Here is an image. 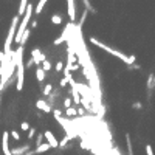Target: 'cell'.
Masks as SVG:
<instances>
[{
    "instance_id": "cell-1",
    "label": "cell",
    "mask_w": 155,
    "mask_h": 155,
    "mask_svg": "<svg viewBox=\"0 0 155 155\" xmlns=\"http://www.w3.org/2000/svg\"><path fill=\"white\" fill-rule=\"evenodd\" d=\"M88 40H90V43H93L95 47L101 48V50H104L106 53H109V54H112V56L118 58L120 61H123L124 64H127V65H132V64H135V61H136V58H135V56H127V54H124V53L118 51V50H115V48H112V47H109V45H106L104 42L98 40L96 37H90Z\"/></svg>"
},
{
    "instance_id": "cell-2",
    "label": "cell",
    "mask_w": 155,
    "mask_h": 155,
    "mask_svg": "<svg viewBox=\"0 0 155 155\" xmlns=\"http://www.w3.org/2000/svg\"><path fill=\"white\" fill-rule=\"evenodd\" d=\"M16 54V70H17V81H16V90L20 92L23 88V82H25V67H23V47L17 48V51H14Z\"/></svg>"
},
{
    "instance_id": "cell-3",
    "label": "cell",
    "mask_w": 155,
    "mask_h": 155,
    "mask_svg": "<svg viewBox=\"0 0 155 155\" xmlns=\"http://www.w3.org/2000/svg\"><path fill=\"white\" fill-rule=\"evenodd\" d=\"M17 25H19V17L14 16L13 22H11V26H10V31H8V36H6V40H5L3 54L11 53V45H13V40H14V34H16V30H17Z\"/></svg>"
},
{
    "instance_id": "cell-4",
    "label": "cell",
    "mask_w": 155,
    "mask_h": 155,
    "mask_svg": "<svg viewBox=\"0 0 155 155\" xmlns=\"http://www.w3.org/2000/svg\"><path fill=\"white\" fill-rule=\"evenodd\" d=\"M43 138L47 140V144L50 146L51 149L59 148V141L56 140V136H54V133H53L51 130H45V132H43Z\"/></svg>"
},
{
    "instance_id": "cell-5",
    "label": "cell",
    "mask_w": 155,
    "mask_h": 155,
    "mask_svg": "<svg viewBox=\"0 0 155 155\" xmlns=\"http://www.w3.org/2000/svg\"><path fill=\"white\" fill-rule=\"evenodd\" d=\"M31 61L36 64V65H39V64H42L43 61H45V54L40 51V48H33L31 50Z\"/></svg>"
},
{
    "instance_id": "cell-6",
    "label": "cell",
    "mask_w": 155,
    "mask_h": 155,
    "mask_svg": "<svg viewBox=\"0 0 155 155\" xmlns=\"http://www.w3.org/2000/svg\"><path fill=\"white\" fill-rule=\"evenodd\" d=\"M36 107H37L39 110H42L43 113H51L53 112L51 104H48L45 99H37V101H36Z\"/></svg>"
},
{
    "instance_id": "cell-7",
    "label": "cell",
    "mask_w": 155,
    "mask_h": 155,
    "mask_svg": "<svg viewBox=\"0 0 155 155\" xmlns=\"http://www.w3.org/2000/svg\"><path fill=\"white\" fill-rule=\"evenodd\" d=\"M10 135H8V132L5 130L3 133H2V151H3V155H8L10 154Z\"/></svg>"
},
{
    "instance_id": "cell-8",
    "label": "cell",
    "mask_w": 155,
    "mask_h": 155,
    "mask_svg": "<svg viewBox=\"0 0 155 155\" xmlns=\"http://www.w3.org/2000/svg\"><path fill=\"white\" fill-rule=\"evenodd\" d=\"M67 6H68V17L71 22L76 20V5L75 0H67Z\"/></svg>"
},
{
    "instance_id": "cell-9",
    "label": "cell",
    "mask_w": 155,
    "mask_h": 155,
    "mask_svg": "<svg viewBox=\"0 0 155 155\" xmlns=\"http://www.w3.org/2000/svg\"><path fill=\"white\" fill-rule=\"evenodd\" d=\"M28 149H30V144H26V146H20V148H14L13 151H10V154L11 155H23Z\"/></svg>"
},
{
    "instance_id": "cell-10",
    "label": "cell",
    "mask_w": 155,
    "mask_h": 155,
    "mask_svg": "<svg viewBox=\"0 0 155 155\" xmlns=\"http://www.w3.org/2000/svg\"><path fill=\"white\" fill-rule=\"evenodd\" d=\"M47 2H48V0H39V2H37V6H36L34 10H33V11H34V14H37V16H39V14L43 11V6L47 5Z\"/></svg>"
},
{
    "instance_id": "cell-11",
    "label": "cell",
    "mask_w": 155,
    "mask_h": 155,
    "mask_svg": "<svg viewBox=\"0 0 155 155\" xmlns=\"http://www.w3.org/2000/svg\"><path fill=\"white\" fill-rule=\"evenodd\" d=\"M51 148H50V146L47 144V143H43V144H40V146H37V148H36L34 149V154H43V152H47V151H50Z\"/></svg>"
},
{
    "instance_id": "cell-12",
    "label": "cell",
    "mask_w": 155,
    "mask_h": 155,
    "mask_svg": "<svg viewBox=\"0 0 155 155\" xmlns=\"http://www.w3.org/2000/svg\"><path fill=\"white\" fill-rule=\"evenodd\" d=\"M71 95H73V98H71V103H75V106H79V104H81V95L76 92L75 88H71Z\"/></svg>"
},
{
    "instance_id": "cell-13",
    "label": "cell",
    "mask_w": 155,
    "mask_h": 155,
    "mask_svg": "<svg viewBox=\"0 0 155 155\" xmlns=\"http://www.w3.org/2000/svg\"><path fill=\"white\" fill-rule=\"evenodd\" d=\"M36 79H37V82H43V79H45V71L40 67L36 68Z\"/></svg>"
},
{
    "instance_id": "cell-14",
    "label": "cell",
    "mask_w": 155,
    "mask_h": 155,
    "mask_svg": "<svg viewBox=\"0 0 155 155\" xmlns=\"http://www.w3.org/2000/svg\"><path fill=\"white\" fill-rule=\"evenodd\" d=\"M51 23H53V25H62V16H61L59 13L53 14V16H51Z\"/></svg>"
},
{
    "instance_id": "cell-15",
    "label": "cell",
    "mask_w": 155,
    "mask_h": 155,
    "mask_svg": "<svg viewBox=\"0 0 155 155\" xmlns=\"http://www.w3.org/2000/svg\"><path fill=\"white\" fill-rule=\"evenodd\" d=\"M67 34H68V31H65L64 34H61L58 39H54V42H53V43H54V45H61L62 42H65V40L68 39V37H67Z\"/></svg>"
},
{
    "instance_id": "cell-16",
    "label": "cell",
    "mask_w": 155,
    "mask_h": 155,
    "mask_svg": "<svg viewBox=\"0 0 155 155\" xmlns=\"http://www.w3.org/2000/svg\"><path fill=\"white\" fill-rule=\"evenodd\" d=\"M65 115H67L68 118H73V116L76 118V109H75V107H68V109H65Z\"/></svg>"
},
{
    "instance_id": "cell-17",
    "label": "cell",
    "mask_w": 155,
    "mask_h": 155,
    "mask_svg": "<svg viewBox=\"0 0 155 155\" xmlns=\"http://www.w3.org/2000/svg\"><path fill=\"white\" fill-rule=\"evenodd\" d=\"M40 68H42V70H43L45 73H47V71H50V70H51V62L45 59V61L42 62V67H40Z\"/></svg>"
},
{
    "instance_id": "cell-18",
    "label": "cell",
    "mask_w": 155,
    "mask_h": 155,
    "mask_svg": "<svg viewBox=\"0 0 155 155\" xmlns=\"http://www.w3.org/2000/svg\"><path fill=\"white\" fill-rule=\"evenodd\" d=\"M51 92H53V85H51V84H47V85H43V90H42V93H43L45 96L51 95Z\"/></svg>"
},
{
    "instance_id": "cell-19",
    "label": "cell",
    "mask_w": 155,
    "mask_h": 155,
    "mask_svg": "<svg viewBox=\"0 0 155 155\" xmlns=\"http://www.w3.org/2000/svg\"><path fill=\"white\" fill-rule=\"evenodd\" d=\"M154 85H155V76H154V75H149V79H148V88H149V90H154Z\"/></svg>"
},
{
    "instance_id": "cell-20",
    "label": "cell",
    "mask_w": 155,
    "mask_h": 155,
    "mask_svg": "<svg viewBox=\"0 0 155 155\" xmlns=\"http://www.w3.org/2000/svg\"><path fill=\"white\" fill-rule=\"evenodd\" d=\"M8 135H10V136H11V138H13L14 141H19V140H20V133H19V132H16V130L8 132Z\"/></svg>"
},
{
    "instance_id": "cell-21",
    "label": "cell",
    "mask_w": 155,
    "mask_h": 155,
    "mask_svg": "<svg viewBox=\"0 0 155 155\" xmlns=\"http://www.w3.org/2000/svg\"><path fill=\"white\" fill-rule=\"evenodd\" d=\"M126 141H127V152H129V155L133 154L132 151V143H130V135H126Z\"/></svg>"
},
{
    "instance_id": "cell-22",
    "label": "cell",
    "mask_w": 155,
    "mask_h": 155,
    "mask_svg": "<svg viewBox=\"0 0 155 155\" xmlns=\"http://www.w3.org/2000/svg\"><path fill=\"white\" fill-rule=\"evenodd\" d=\"M71 104H73V103H71V98H68V96H67V98H64V109L71 107Z\"/></svg>"
},
{
    "instance_id": "cell-23",
    "label": "cell",
    "mask_w": 155,
    "mask_h": 155,
    "mask_svg": "<svg viewBox=\"0 0 155 155\" xmlns=\"http://www.w3.org/2000/svg\"><path fill=\"white\" fill-rule=\"evenodd\" d=\"M30 123H26V121H23V123H20V129L23 130V132H28L30 130Z\"/></svg>"
},
{
    "instance_id": "cell-24",
    "label": "cell",
    "mask_w": 155,
    "mask_h": 155,
    "mask_svg": "<svg viewBox=\"0 0 155 155\" xmlns=\"http://www.w3.org/2000/svg\"><path fill=\"white\" fill-rule=\"evenodd\" d=\"M42 140H43V133H37V138H36V148L42 144Z\"/></svg>"
},
{
    "instance_id": "cell-25",
    "label": "cell",
    "mask_w": 155,
    "mask_h": 155,
    "mask_svg": "<svg viewBox=\"0 0 155 155\" xmlns=\"http://www.w3.org/2000/svg\"><path fill=\"white\" fill-rule=\"evenodd\" d=\"M64 67H65V65H64V62H62V61L56 62V71H58V73H61V71L64 70Z\"/></svg>"
},
{
    "instance_id": "cell-26",
    "label": "cell",
    "mask_w": 155,
    "mask_h": 155,
    "mask_svg": "<svg viewBox=\"0 0 155 155\" xmlns=\"http://www.w3.org/2000/svg\"><path fill=\"white\" fill-rule=\"evenodd\" d=\"M34 135H36V129H34V127H30V130H28V140H33Z\"/></svg>"
},
{
    "instance_id": "cell-27",
    "label": "cell",
    "mask_w": 155,
    "mask_h": 155,
    "mask_svg": "<svg viewBox=\"0 0 155 155\" xmlns=\"http://www.w3.org/2000/svg\"><path fill=\"white\" fill-rule=\"evenodd\" d=\"M67 84H68V81H67L65 78H62V79L59 81V85H61L62 88H64V87H67Z\"/></svg>"
},
{
    "instance_id": "cell-28",
    "label": "cell",
    "mask_w": 155,
    "mask_h": 155,
    "mask_svg": "<svg viewBox=\"0 0 155 155\" xmlns=\"http://www.w3.org/2000/svg\"><path fill=\"white\" fill-rule=\"evenodd\" d=\"M146 154H148V155H154V154H152V148H151V144L146 146Z\"/></svg>"
},
{
    "instance_id": "cell-29",
    "label": "cell",
    "mask_w": 155,
    "mask_h": 155,
    "mask_svg": "<svg viewBox=\"0 0 155 155\" xmlns=\"http://www.w3.org/2000/svg\"><path fill=\"white\" fill-rule=\"evenodd\" d=\"M132 107H133V109H141V104H140V103H133Z\"/></svg>"
},
{
    "instance_id": "cell-30",
    "label": "cell",
    "mask_w": 155,
    "mask_h": 155,
    "mask_svg": "<svg viewBox=\"0 0 155 155\" xmlns=\"http://www.w3.org/2000/svg\"><path fill=\"white\" fill-rule=\"evenodd\" d=\"M33 64H34V62H33V61H31V58H30V61L26 62V68H30V67H33Z\"/></svg>"
},
{
    "instance_id": "cell-31",
    "label": "cell",
    "mask_w": 155,
    "mask_h": 155,
    "mask_svg": "<svg viewBox=\"0 0 155 155\" xmlns=\"http://www.w3.org/2000/svg\"><path fill=\"white\" fill-rule=\"evenodd\" d=\"M5 61V54H3V51H0V64H2Z\"/></svg>"
},
{
    "instance_id": "cell-32",
    "label": "cell",
    "mask_w": 155,
    "mask_h": 155,
    "mask_svg": "<svg viewBox=\"0 0 155 155\" xmlns=\"http://www.w3.org/2000/svg\"><path fill=\"white\" fill-rule=\"evenodd\" d=\"M31 28H37V22H36V20L31 22Z\"/></svg>"
},
{
    "instance_id": "cell-33",
    "label": "cell",
    "mask_w": 155,
    "mask_h": 155,
    "mask_svg": "<svg viewBox=\"0 0 155 155\" xmlns=\"http://www.w3.org/2000/svg\"><path fill=\"white\" fill-rule=\"evenodd\" d=\"M85 2H88V0H84V3H85Z\"/></svg>"
}]
</instances>
